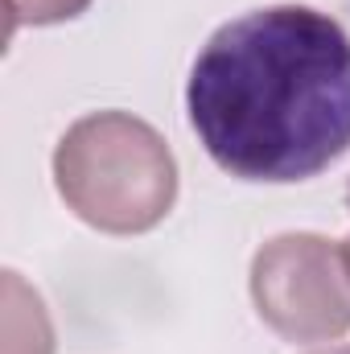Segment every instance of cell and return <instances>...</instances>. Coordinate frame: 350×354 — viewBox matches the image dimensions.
Segmentation results:
<instances>
[{"mask_svg":"<svg viewBox=\"0 0 350 354\" xmlns=\"http://www.w3.org/2000/svg\"><path fill=\"white\" fill-rule=\"evenodd\" d=\"M185 111L223 174L309 181L350 149V33L309 4L243 12L198 50Z\"/></svg>","mask_w":350,"mask_h":354,"instance_id":"obj_1","label":"cell"},{"mask_svg":"<svg viewBox=\"0 0 350 354\" xmlns=\"http://www.w3.org/2000/svg\"><path fill=\"white\" fill-rule=\"evenodd\" d=\"M317 354H350V346H334V351H317Z\"/></svg>","mask_w":350,"mask_h":354,"instance_id":"obj_5","label":"cell"},{"mask_svg":"<svg viewBox=\"0 0 350 354\" xmlns=\"http://www.w3.org/2000/svg\"><path fill=\"white\" fill-rule=\"evenodd\" d=\"M252 301L260 322L284 342L317 346L350 334L347 248L317 231H288L252 256Z\"/></svg>","mask_w":350,"mask_h":354,"instance_id":"obj_3","label":"cell"},{"mask_svg":"<svg viewBox=\"0 0 350 354\" xmlns=\"http://www.w3.org/2000/svg\"><path fill=\"white\" fill-rule=\"evenodd\" d=\"M347 206H350V185H347Z\"/></svg>","mask_w":350,"mask_h":354,"instance_id":"obj_7","label":"cell"},{"mask_svg":"<svg viewBox=\"0 0 350 354\" xmlns=\"http://www.w3.org/2000/svg\"><path fill=\"white\" fill-rule=\"evenodd\" d=\"M342 248H347V260H350V235H347V239H342Z\"/></svg>","mask_w":350,"mask_h":354,"instance_id":"obj_6","label":"cell"},{"mask_svg":"<svg viewBox=\"0 0 350 354\" xmlns=\"http://www.w3.org/2000/svg\"><path fill=\"white\" fill-rule=\"evenodd\" d=\"M8 8V37L21 25H62L75 21L79 12H87L91 0H4Z\"/></svg>","mask_w":350,"mask_h":354,"instance_id":"obj_4","label":"cell"},{"mask_svg":"<svg viewBox=\"0 0 350 354\" xmlns=\"http://www.w3.org/2000/svg\"><path fill=\"white\" fill-rule=\"evenodd\" d=\"M54 185L75 218L103 235H145L177 202V157L132 111H91L54 149Z\"/></svg>","mask_w":350,"mask_h":354,"instance_id":"obj_2","label":"cell"}]
</instances>
